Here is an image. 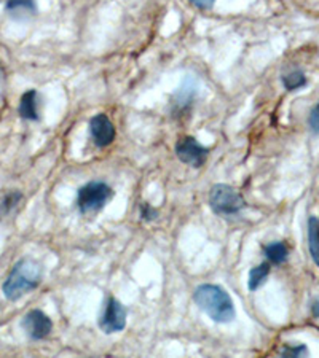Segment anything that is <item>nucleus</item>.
<instances>
[{
	"label": "nucleus",
	"instance_id": "17",
	"mask_svg": "<svg viewBox=\"0 0 319 358\" xmlns=\"http://www.w3.org/2000/svg\"><path fill=\"white\" fill-rule=\"evenodd\" d=\"M158 217V210L154 209L150 204H142L141 206V218L144 222H154L155 218Z\"/></svg>",
	"mask_w": 319,
	"mask_h": 358
},
{
	"label": "nucleus",
	"instance_id": "1",
	"mask_svg": "<svg viewBox=\"0 0 319 358\" xmlns=\"http://www.w3.org/2000/svg\"><path fill=\"white\" fill-rule=\"evenodd\" d=\"M42 282V268L31 258H22L10 271L2 285V292L8 301H18L27 293L40 285Z\"/></svg>",
	"mask_w": 319,
	"mask_h": 358
},
{
	"label": "nucleus",
	"instance_id": "7",
	"mask_svg": "<svg viewBox=\"0 0 319 358\" xmlns=\"http://www.w3.org/2000/svg\"><path fill=\"white\" fill-rule=\"evenodd\" d=\"M208 148L195 141L194 137H184L177 142L176 155L184 164L191 167H201L208 159Z\"/></svg>",
	"mask_w": 319,
	"mask_h": 358
},
{
	"label": "nucleus",
	"instance_id": "8",
	"mask_svg": "<svg viewBox=\"0 0 319 358\" xmlns=\"http://www.w3.org/2000/svg\"><path fill=\"white\" fill-rule=\"evenodd\" d=\"M90 132L93 141L97 147H107L114 142L115 138V128L112 124V121L107 118V115L100 113L96 117H93L90 121Z\"/></svg>",
	"mask_w": 319,
	"mask_h": 358
},
{
	"label": "nucleus",
	"instance_id": "10",
	"mask_svg": "<svg viewBox=\"0 0 319 358\" xmlns=\"http://www.w3.org/2000/svg\"><path fill=\"white\" fill-rule=\"evenodd\" d=\"M5 10H7L11 16L22 18V16L36 15L37 5L36 0H7Z\"/></svg>",
	"mask_w": 319,
	"mask_h": 358
},
{
	"label": "nucleus",
	"instance_id": "2",
	"mask_svg": "<svg viewBox=\"0 0 319 358\" xmlns=\"http://www.w3.org/2000/svg\"><path fill=\"white\" fill-rule=\"evenodd\" d=\"M194 299L198 308L211 320L217 323H230L235 319V306L230 294L219 285L205 284L196 288Z\"/></svg>",
	"mask_w": 319,
	"mask_h": 358
},
{
	"label": "nucleus",
	"instance_id": "5",
	"mask_svg": "<svg viewBox=\"0 0 319 358\" xmlns=\"http://www.w3.org/2000/svg\"><path fill=\"white\" fill-rule=\"evenodd\" d=\"M126 308L121 304L118 299L109 298L106 308L102 310V315L100 319L101 330L106 334L120 333L125 330L126 327Z\"/></svg>",
	"mask_w": 319,
	"mask_h": 358
},
{
	"label": "nucleus",
	"instance_id": "3",
	"mask_svg": "<svg viewBox=\"0 0 319 358\" xmlns=\"http://www.w3.org/2000/svg\"><path fill=\"white\" fill-rule=\"evenodd\" d=\"M210 206L217 215H238L246 207L243 194L230 185H214L210 193Z\"/></svg>",
	"mask_w": 319,
	"mask_h": 358
},
{
	"label": "nucleus",
	"instance_id": "12",
	"mask_svg": "<svg viewBox=\"0 0 319 358\" xmlns=\"http://www.w3.org/2000/svg\"><path fill=\"white\" fill-rule=\"evenodd\" d=\"M308 247L313 262L319 266V218L316 217L308 220Z\"/></svg>",
	"mask_w": 319,
	"mask_h": 358
},
{
	"label": "nucleus",
	"instance_id": "11",
	"mask_svg": "<svg viewBox=\"0 0 319 358\" xmlns=\"http://www.w3.org/2000/svg\"><path fill=\"white\" fill-rule=\"evenodd\" d=\"M264 252L269 262L273 264H284L289 258V250L284 242H271V244L264 247Z\"/></svg>",
	"mask_w": 319,
	"mask_h": 358
},
{
	"label": "nucleus",
	"instance_id": "6",
	"mask_svg": "<svg viewBox=\"0 0 319 358\" xmlns=\"http://www.w3.org/2000/svg\"><path fill=\"white\" fill-rule=\"evenodd\" d=\"M21 327L32 341H42L53 330V322L40 309H34L22 317Z\"/></svg>",
	"mask_w": 319,
	"mask_h": 358
},
{
	"label": "nucleus",
	"instance_id": "14",
	"mask_svg": "<svg viewBox=\"0 0 319 358\" xmlns=\"http://www.w3.org/2000/svg\"><path fill=\"white\" fill-rule=\"evenodd\" d=\"M283 85L287 91H295L301 88V86L306 85V77L301 71H294L291 73L284 75L283 77Z\"/></svg>",
	"mask_w": 319,
	"mask_h": 358
},
{
	"label": "nucleus",
	"instance_id": "16",
	"mask_svg": "<svg viewBox=\"0 0 319 358\" xmlns=\"http://www.w3.org/2000/svg\"><path fill=\"white\" fill-rule=\"evenodd\" d=\"M308 355V349L306 345L299 344V345H284L281 350V357H305Z\"/></svg>",
	"mask_w": 319,
	"mask_h": 358
},
{
	"label": "nucleus",
	"instance_id": "4",
	"mask_svg": "<svg viewBox=\"0 0 319 358\" xmlns=\"http://www.w3.org/2000/svg\"><path fill=\"white\" fill-rule=\"evenodd\" d=\"M112 198L114 192L107 183L90 182L79 189L77 206L83 215L85 213H95L104 209Z\"/></svg>",
	"mask_w": 319,
	"mask_h": 358
},
{
	"label": "nucleus",
	"instance_id": "19",
	"mask_svg": "<svg viewBox=\"0 0 319 358\" xmlns=\"http://www.w3.org/2000/svg\"><path fill=\"white\" fill-rule=\"evenodd\" d=\"M190 2L194 3L196 8L210 10V8L214 7V2H216V0H190Z\"/></svg>",
	"mask_w": 319,
	"mask_h": 358
},
{
	"label": "nucleus",
	"instance_id": "18",
	"mask_svg": "<svg viewBox=\"0 0 319 358\" xmlns=\"http://www.w3.org/2000/svg\"><path fill=\"white\" fill-rule=\"evenodd\" d=\"M308 124L311 131L315 132V134H319V102L316 103L315 107H313V110L310 113V118H308Z\"/></svg>",
	"mask_w": 319,
	"mask_h": 358
},
{
	"label": "nucleus",
	"instance_id": "9",
	"mask_svg": "<svg viewBox=\"0 0 319 358\" xmlns=\"http://www.w3.org/2000/svg\"><path fill=\"white\" fill-rule=\"evenodd\" d=\"M37 91L31 90L21 96L18 113L21 118L29 121H39V108H37Z\"/></svg>",
	"mask_w": 319,
	"mask_h": 358
},
{
	"label": "nucleus",
	"instance_id": "15",
	"mask_svg": "<svg viewBox=\"0 0 319 358\" xmlns=\"http://www.w3.org/2000/svg\"><path fill=\"white\" fill-rule=\"evenodd\" d=\"M22 199V194L20 192H10L5 194V198L0 202V215H8V213L13 212Z\"/></svg>",
	"mask_w": 319,
	"mask_h": 358
},
{
	"label": "nucleus",
	"instance_id": "20",
	"mask_svg": "<svg viewBox=\"0 0 319 358\" xmlns=\"http://www.w3.org/2000/svg\"><path fill=\"white\" fill-rule=\"evenodd\" d=\"M311 314H313V317H316V319H319V298L316 299L315 303L311 304Z\"/></svg>",
	"mask_w": 319,
	"mask_h": 358
},
{
	"label": "nucleus",
	"instance_id": "13",
	"mask_svg": "<svg viewBox=\"0 0 319 358\" xmlns=\"http://www.w3.org/2000/svg\"><path fill=\"white\" fill-rule=\"evenodd\" d=\"M270 274V264L269 263H262L259 266L252 268L249 271V280H247V288L251 292L259 290L260 287L265 284L266 277Z\"/></svg>",
	"mask_w": 319,
	"mask_h": 358
}]
</instances>
